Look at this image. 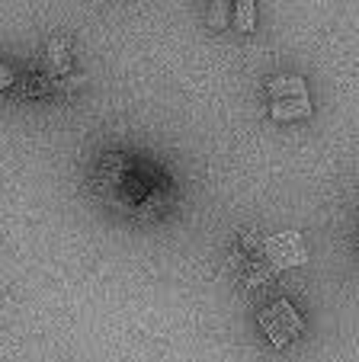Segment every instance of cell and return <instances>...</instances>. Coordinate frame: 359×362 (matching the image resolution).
<instances>
[{
  "label": "cell",
  "instance_id": "cell-1",
  "mask_svg": "<svg viewBox=\"0 0 359 362\" xmlns=\"http://www.w3.org/2000/svg\"><path fill=\"white\" fill-rule=\"evenodd\" d=\"M90 186L109 212L132 221L164 218L180 199L176 180L161 160L122 151H109L96 160Z\"/></svg>",
  "mask_w": 359,
  "mask_h": 362
},
{
  "label": "cell",
  "instance_id": "cell-6",
  "mask_svg": "<svg viewBox=\"0 0 359 362\" xmlns=\"http://www.w3.org/2000/svg\"><path fill=\"white\" fill-rule=\"evenodd\" d=\"M231 16H234V0H209V10H205V23H209V29H215V33L228 29Z\"/></svg>",
  "mask_w": 359,
  "mask_h": 362
},
{
  "label": "cell",
  "instance_id": "cell-7",
  "mask_svg": "<svg viewBox=\"0 0 359 362\" xmlns=\"http://www.w3.org/2000/svg\"><path fill=\"white\" fill-rule=\"evenodd\" d=\"M257 26V0H234V29L253 33Z\"/></svg>",
  "mask_w": 359,
  "mask_h": 362
},
{
  "label": "cell",
  "instance_id": "cell-8",
  "mask_svg": "<svg viewBox=\"0 0 359 362\" xmlns=\"http://www.w3.org/2000/svg\"><path fill=\"white\" fill-rule=\"evenodd\" d=\"M13 71H10V68H0V87H13Z\"/></svg>",
  "mask_w": 359,
  "mask_h": 362
},
{
  "label": "cell",
  "instance_id": "cell-5",
  "mask_svg": "<svg viewBox=\"0 0 359 362\" xmlns=\"http://www.w3.org/2000/svg\"><path fill=\"white\" fill-rule=\"evenodd\" d=\"M270 116L276 122H295V119L312 116V93L285 96V100H270Z\"/></svg>",
  "mask_w": 359,
  "mask_h": 362
},
{
  "label": "cell",
  "instance_id": "cell-3",
  "mask_svg": "<svg viewBox=\"0 0 359 362\" xmlns=\"http://www.w3.org/2000/svg\"><path fill=\"white\" fill-rule=\"evenodd\" d=\"M263 253L266 263H270L273 273H283V269H298L312 260L305 240L298 231H279V234H266L263 238Z\"/></svg>",
  "mask_w": 359,
  "mask_h": 362
},
{
  "label": "cell",
  "instance_id": "cell-2",
  "mask_svg": "<svg viewBox=\"0 0 359 362\" xmlns=\"http://www.w3.org/2000/svg\"><path fill=\"white\" fill-rule=\"evenodd\" d=\"M257 324H260V330H263V337L276 349H285L298 334H302V330H305L302 315H298L295 305H292V301H285V298L270 301V305H266L263 311L257 315Z\"/></svg>",
  "mask_w": 359,
  "mask_h": 362
},
{
  "label": "cell",
  "instance_id": "cell-4",
  "mask_svg": "<svg viewBox=\"0 0 359 362\" xmlns=\"http://www.w3.org/2000/svg\"><path fill=\"white\" fill-rule=\"evenodd\" d=\"M74 68V55H71V39L68 35H52L42 48V74L48 77H68Z\"/></svg>",
  "mask_w": 359,
  "mask_h": 362
}]
</instances>
